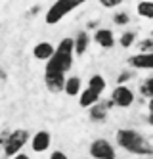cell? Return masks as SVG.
<instances>
[{
	"mask_svg": "<svg viewBox=\"0 0 153 159\" xmlns=\"http://www.w3.org/2000/svg\"><path fill=\"white\" fill-rule=\"evenodd\" d=\"M75 58V42L73 39H61V42L56 46L54 56L46 61V71L44 73H67L73 67Z\"/></svg>",
	"mask_w": 153,
	"mask_h": 159,
	"instance_id": "6da1fadb",
	"label": "cell"
},
{
	"mask_svg": "<svg viewBox=\"0 0 153 159\" xmlns=\"http://www.w3.org/2000/svg\"><path fill=\"white\" fill-rule=\"evenodd\" d=\"M115 140H117V146H121L128 153H134V155H151L153 153V146L134 129H119L115 134Z\"/></svg>",
	"mask_w": 153,
	"mask_h": 159,
	"instance_id": "7a4b0ae2",
	"label": "cell"
},
{
	"mask_svg": "<svg viewBox=\"0 0 153 159\" xmlns=\"http://www.w3.org/2000/svg\"><path fill=\"white\" fill-rule=\"evenodd\" d=\"M84 2H88V0H56V2L46 10V23L48 25L60 23L65 16H69L73 10H77Z\"/></svg>",
	"mask_w": 153,
	"mask_h": 159,
	"instance_id": "3957f363",
	"label": "cell"
},
{
	"mask_svg": "<svg viewBox=\"0 0 153 159\" xmlns=\"http://www.w3.org/2000/svg\"><path fill=\"white\" fill-rule=\"evenodd\" d=\"M27 142H29V130H25V129L10 130L8 142L4 146V155L6 157H16L17 153H21L23 146H25Z\"/></svg>",
	"mask_w": 153,
	"mask_h": 159,
	"instance_id": "277c9868",
	"label": "cell"
},
{
	"mask_svg": "<svg viewBox=\"0 0 153 159\" xmlns=\"http://www.w3.org/2000/svg\"><path fill=\"white\" fill-rule=\"evenodd\" d=\"M88 152L94 159H117V153H115V148L111 146L109 140L105 138H96L92 140Z\"/></svg>",
	"mask_w": 153,
	"mask_h": 159,
	"instance_id": "5b68a950",
	"label": "cell"
},
{
	"mask_svg": "<svg viewBox=\"0 0 153 159\" xmlns=\"http://www.w3.org/2000/svg\"><path fill=\"white\" fill-rule=\"evenodd\" d=\"M134 100L136 96L132 92V88H128L126 84H117L111 92V102L117 107H130L134 104Z\"/></svg>",
	"mask_w": 153,
	"mask_h": 159,
	"instance_id": "8992f818",
	"label": "cell"
},
{
	"mask_svg": "<svg viewBox=\"0 0 153 159\" xmlns=\"http://www.w3.org/2000/svg\"><path fill=\"white\" fill-rule=\"evenodd\" d=\"M50 144H52L50 132L48 130H38V132H34L33 138H31V150L34 153H44L50 148Z\"/></svg>",
	"mask_w": 153,
	"mask_h": 159,
	"instance_id": "52a82bcc",
	"label": "cell"
},
{
	"mask_svg": "<svg viewBox=\"0 0 153 159\" xmlns=\"http://www.w3.org/2000/svg\"><path fill=\"white\" fill-rule=\"evenodd\" d=\"M65 73H44V84L52 94L63 92L65 88Z\"/></svg>",
	"mask_w": 153,
	"mask_h": 159,
	"instance_id": "ba28073f",
	"label": "cell"
},
{
	"mask_svg": "<svg viewBox=\"0 0 153 159\" xmlns=\"http://www.w3.org/2000/svg\"><path fill=\"white\" fill-rule=\"evenodd\" d=\"M94 42L98 44V46H101V48H105V50H109V48H113L115 46V35H113V31L111 29H107V27H100V29H96V33H94Z\"/></svg>",
	"mask_w": 153,
	"mask_h": 159,
	"instance_id": "9c48e42d",
	"label": "cell"
},
{
	"mask_svg": "<svg viewBox=\"0 0 153 159\" xmlns=\"http://www.w3.org/2000/svg\"><path fill=\"white\" fill-rule=\"evenodd\" d=\"M56 52V46L52 42L48 40H42L38 44H34V48H33V58L34 60H38V61H48L52 56Z\"/></svg>",
	"mask_w": 153,
	"mask_h": 159,
	"instance_id": "30bf717a",
	"label": "cell"
},
{
	"mask_svg": "<svg viewBox=\"0 0 153 159\" xmlns=\"http://www.w3.org/2000/svg\"><path fill=\"white\" fill-rule=\"evenodd\" d=\"M113 106V102L109 100V102H98L96 106H92L90 109H88V115H90V119L92 121H96V123H101V121H105L107 119V113H109V107Z\"/></svg>",
	"mask_w": 153,
	"mask_h": 159,
	"instance_id": "8fae6325",
	"label": "cell"
},
{
	"mask_svg": "<svg viewBox=\"0 0 153 159\" xmlns=\"http://www.w3.org/2000/svg\"><path fill=\"white\" fill-rule=\"evenodd\" d=\"M132 69H153V54H136L128 58Z\"/></svg>",
	"mask_w": 153,
	"mask_h": 159,
	"instance_id": "7c38bea8",
	"label": "cell"
},
{
	"mask_svg": "<svg viewBox=\"0 0 153 159\" xmlns=\"http://www.w3.org/2000/svg\"><path fill=\"white\" fill-rule=\"evenodd\" d=\"M98 102H100V94L94 92V90H90V88H84L79 94V106L84 107V109H90L92 106H96Z\"/></svg>",
	"mask_w": 153,
	"mask_h": 159,
	"instance_id": "4fadbf2b",
	"label": "cell"
},
{
	"mask_svg": "<svg viewBox=\"0 0 153 159\" xmlns=\"http://www.w3.org/2000/svg\"><path fill=\"white\" fill-rule=\"evenodd\" d=\"M73 42H75V54L77 56H82V54L88 50V46H90V35H88V31L86 29L79 31L77 37L73 39Z\"/></svg>",
	"mask_w": 153,
	"mask_h": 159,
	"instance_id": "5bb4252c",
	"label": "cell"
},
{
	"mask_svg": "<svg viewBox=\"0 0 153 159\" xmlns=\"http://www.w3.org/2000/svg\"><path fill=\"white\" fill-rule=\"evenodd\" d=\"M63 92H65L67 96H79V94L82 92V81H80V77H77V75L67 77Z\"/></svg>",
	"mask_w": 153,
	"mask_h": 159,
	"instance_id": "9a60e30c",
	"label": "cell"
},
{
	"mask_svg": "<svg viewBox=\"0 0 153 159\" xmlns=\"http://www.w3.org/2000/svg\"><path fill=\"white\" fill-rule=\"evenodd\" d=\"M136 12L144 19H153V0H140L136 4Z\"/></svg>",
	"mask_w": 153,
	"mask_h": 159,
	"instance_id": "2e32d148",
	"label": "cell"
},
{
	"mask_svg": "<svg viewBox=\"0 0 153 159\" xmlns=\"http://www.w3.org/2000/svg\"><path fill=\"white\" fill-rule=\"evenodd\" d=\"M88 88L94 90V92H98V94L101 96V92L107 88V83H105V79H103L101 75H92V77L88 79Z\"/></svg>",
	"mask_w": 153,
	"mask_h": 159,
	"instance_id": "e0dca14e",
	"label": "cell"
},
{
	"mask_svg": "<svg viewBox=\"0 0 153 159\" xmlns=\"http://www.w3.org/2000/svg\"><path fill=\"white\" fill-rule=\"evenodd\" d=\"M136 37L138 35H136L134 31H124L123 35H121V39H119V44H121L123 48H130V46H134V44L138 42Z\"/></svg>",
	"mask_w": 153,
	"mask_h": 159,
	"instance_id": "ac0fdd59",
	"label": "cell"
},
{
	"mask_svg": "<svg viewBox=\"0 0 153 159\" xmlns=\"http://www.w3.org/2000/svg\"><path fill=\"white\" fill-rule=\"evenodd\" d=\"M140 94L147 100L153 98V77H147L142 81V84H140Z\"/></svg>",
	"mask_w": 153,
	"mask_h": 159,
	"instance_id": "d6986e66",
	"label": "cell"
},
{
	"mask_svg": "<svg viewBox=\"0 0 153 159\" xmlns=\"http://www.w3.org/2000/svg\"><path fill=\"white\" fill-rule=\"evenodd\" d=\"M113 23L115 25H119V27H124L130 23V14L124 12V10H119V12H115L113 14Z\"/></svg>",
	"mask_w": 153,
	"mask_h": 159,
	"instance_id": "ffe728a7",
	"label": "cell"
},
{
	"mask_svg": "<svg viewBox=\"0 0 153 159\" xmlns=\"http://www.w3.org/2000/svg\"><path fill=\"white\" fill-rule=\"evenodd\" d=\"M136 46H138V52L140 54H153V37L138 40Z\"/></svg>",
	"mask_w": 153,
	"mask_h": 159,
	"instance_id": "44dd1931",
	"label": "cell"
},
{
	"mask_svg": "<svg viewBox=\"0 0 153 159\" xmlns=\"http://www.w3.org/2000/svg\"><path fill=\"white\" fill-rule=\"evenodd\" d=\"M132 77H134V73L130 69H124V71H121L119 75H117V84H126Z\"/></svg>",
	"mask_w": 153,
	"mask_h": 159,
	"instance_id": "7402d4cb",
	"label": "cell"
},
{
	"mask_svg": "<svg viewBox=\"0 0 153 159\" xmlns=\"http://www.w3.org/2000/svg\"><path fill=\"white\" fill-rule=\"evenodd\" d=\"M98 2H100L103 8H117V6H121L124 0H98Z\"/></svg>",
	"mask_w": 153,
	"mask_h": 159,
	"instance_id": "603a6c76",
	"label": "cell"
},
{
	"mask_svg": "<svg viewBox=\"0 0 153 159\" xmlns=\"http://www.w3.org/2000/svg\"><path fill=\"white\" fill-rule=\"evenodd\" d=\"M50 159H69V157H67L61 150H56V152H52V153H50Z\"/></svg>",
	"mask_w": 153,
	"mask_h": 159,
	"instance_id": "cb8c5ba5",
	"label": "cell"
},
{
	"mask_svg": "<svg viewBox=\"0 0 153 159\" xmlns=\"http://www.w3.org/2000/svg\"><path fill=\"white\" fill-rule=\"evenodd\" d=\"M40 8H42V6H38V4H37V6H33V8L29 10V17H34V16H38V14H40Z\"/></svg>",
	"mask_w": 153,
	"mask_h": 159,
	"instance_id": "d4e9b609",
	"label": "cell"
},
{
	"mask_svg": "<svg viewBox=\"0 0 153 159\" xmlns=\"http://www.w3.org/2000/svg\"><path fill=\"white\" fill-rule=\"evenodd\" d=\"M8 136H10V130H4L2 134H0V146H6V142H8Z\"/></svg>",
	"mask_w": 153,
	"mask_h": 159,
	"instance_id": "484cf974",
	"label": "cell"
},
{
	"mask_svg": "<svg viewBox=\"0 0 153 159\" xmlns=\"http://www.w3.org/2000/svg\"><path fill=\"white\" fill-rule=\"evenodd\" d=\"M98 27V21H88V23H86V31L88 29H96Z\"/></svg>",
	"mask_w": 153,
	"mask_h": 159,
	"instance_id": "4316f807",
	"label": "cell"
},
{
	"mask_svg": "<svg viewBox=\"0 0 153 159\" xmlns=\"http://www.w3.org/2000/svg\"><path fill=\"white\" fill-rule=\"evenodd\" d=\"M11 159H29V155L27 153H17L16 157H11Z\"/></svg>",
	"mask_w": 153,
	"mask_h": 159,
	"instance_id": "83f0119b",
	"label": "cell"
},
{
	"mask_svg": "<svg viewBox=\"0 0 153 159\" xmlns=\"http://www.w3.org/2000/svg\"><path fill=\"white\" fill-rule=\"evenodd\" d=\"M147 123L153 127V111H149V115H147Z\"/></svg>",
	"mask_w": 153,
	"mask_h": 159,
	"instance_id": "f1b7e54d",
	"label": "cell"
},
{
	"mask_svg": "<svg viewBox=\"0 0 153 159\" xmlns=\"http://www.w3.org/2000/svg\"><path fill=\"white\" fill-rule=\"evenodd\" d=\"M147 109H149V111H153V98H149V100H147Z\"/></svg>",
	"mask_w": 153,
	"mask_h": 159,
	"instance_id": "f546056e",
	"label": "cell"
},
{
	"mask_svg": "<svg viewBox=\"0 0 153 159\" xmlns=\"http://www.w3.org/2000/svg\"><path fill=\"white\" fill-rule=\"evenodd\" d=\"M0 81H6V73L2 71V67H0Z\"/></svg>",
	"mask_w": 153,
	"mask_h": 159,
	"instance_id": "4dcf8cb0",
	"label": "cell"
}]
</instances>
